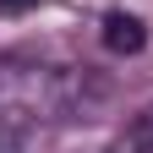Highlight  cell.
<instances>
[{"label": "cell", "instance_id": "obj_1", "mask_svg": "<svg viewBox=\"0 0 153 153\" xmlns=\"http://www.w3.org/2000/svg\"><path fill=\"white\" fill-rule=\"evenodd\" d=\"M99 99L104 88L88 71L0 60V109H16L22 120H82L99 109Z\"/></svg>", "mask_w": 153, "mask_h": 153}, {"label": "cell", "instance_id": "obj_2", "mask_svg": "<svg viewBox=\"0 0 153 153\" xmlns=\"http://www.w3.org/2000/svg\"><path fill=\"white\" fill-rule=\"evenodd\" d=\"M142 44H148L142 16H131V11H109V16H104V49H115V55H137Z\"/></svg>", "mask_w": 153, "mask_h": 153}, {"label": "cell", "instance_id": "obj_3", "mask_svg": "<svg viewBox=\"0 0 153 153\" xmlns=\"http://www.w3.org/2000/svg\"><path fill=\"white\" fill-rule=\"evenodd\" d=\"M0 153H27V120L16 109H0Z\"/></svg>", "mask_w": 153, "mask_h": 153}, {"label": "cell", "instance_id": "obj_4", "mask_svg": "<svg viewBox=\"0 0 153 153\" xmlns=\"http://www.w3.org/2000/svg\"><path fill=\"white\" fill-rule=\"evenodd\" d=\"M109 153H153V148H148V137H142V131H126V137L115 142Z\"/></svg>", "mask_w": 153, "mask_h": 153}, {"label": "cell", "instance_id": "obj_5", "mask_svg": "<svg viewBox=\"0 0 153 153\" xmlns=\"http://www.w3.org/2000/svg\"><path fill=\"white\" fill-rule=\"evenodd\" d=\"M27 6H38V0H0V11H27Z\"/></svg>", "mask_w": 153, "mask_h": 153}]
</instances>
